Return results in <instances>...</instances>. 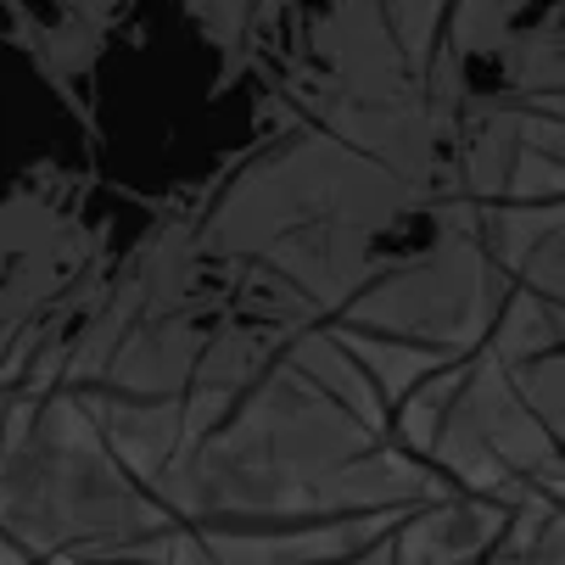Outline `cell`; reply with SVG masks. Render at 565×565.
Instances as JSON below:
<instances>
[]
</instances>
